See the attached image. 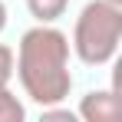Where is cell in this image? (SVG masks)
<instances>
[{
  "instance_id": "8",
  "label": "cell",
  "mask_w": 122,
  "mask_h": 122,
  "mask_svg": "<svg viewBox=\"0 0 122 122\" xmlns=\"http://www.w3.org/2000/svg\"><path fill=\"white\" fill-rule=\"evenodd\" d=\"M112 3H119V7H122V0H112Z\"/></svg>"
},
{
  "instance_id": "5",
  "label": "cell",
  "mask_w": 122,
  "mask_h": 122,
  "mask_svg": "<svg viewBox=\"0 0 122 122\" xmlns=\"http://www.w3.org/2000/svg\"><path fill=\"white\" fill-rule=\"evenodd\" d=\"M23 102L10 92V86H0V122H23Z\"/></svg>"
},
{
  "instance_id": "6",
  "label": "cell",
  "mask_w": 122,
  "mask_h": 122,
  "mask_svg": "<svg viewBox=\"0 0 122 122\" xmlns=\"http://www.w3.org/2000/svg\"><path fill=\"white\" fill-rule=\"evenodd\" d=\"M13 66H17L13 50H10L7 43H0V86H10V79H13Z\"/></svg>"
},
{
  "instance_id": "7",
  "label": "cell",
  "mask_w": 122,
  "mask_h": 122,
  "mask_svg": "<svg viewBox=\"0 0 122 122\" xmlns=\"http://www.w3.org/2000/svg\"><path fill=\"white\" fill-rule=\"evenodd\" d=\"M3 26H7V3L0 0V33H3Z\"/></svg>"
},
{
  "instance_id": "1",
  "label": "cell",
  "mask_w": 122,
  "mask_h": 122,
  "mask_svg": "<svg viewBox=\"0 0 122 122\" xmlns=\"http://www.w3.org/2000/svg\"><path fill=\"white\" fill-rule=\"evenodd\" d=\"M13 73L20 76L23 92L40 106H56L69 96L73 89V73H69V36L40 23L33 30H26L17 43L13 53Z\"/></svg>"
},
{
  "instance_id": "2",
  "label": "cell",
  "mask_w": 122,
  "mask_h": 122,
  "mask_svg": "<svg viewBox=\"0 0 122 122\" xmlns=\"http://www.w3.org/2000/svg\"><path fill=\"white\" fill-rule=\"evenodd\" d=\"M122 7L112 0H89L73 26V53L86 66H106L119 53Z\"/></svg>"
},
{
  "instance_id": "4",
  "label": "cell",
  "mask_w": 122,
  "mask_h": 122,
  "mask_svg": "<svg viewBox=\"0 0 122 122\" xmlns=\"http://www.w3.org/2000/svg\"><path fill=\"white\" fill-rule=\"evenodd\" d=\"M66 7H69V0H26L30 17H33V20H40V23L60 20L63 13H66Z\"/></svg>"
},
{
  "instance_id": "3",
  "label": "cell",
  "mask_w": 122,
  "mask_h": 122,
  "mask_svg": "<svg viewBox=\"0 0 122 122\" xmlns=\"http://www.w3.org/2000/svg\"><path fill=\"white\" fill-rule=\"evenodd\" d=\"M76 116L82 122H116L122 116V102L116 96V89H96V92L82 96Z\"/></svg>"
}]
</instances>
